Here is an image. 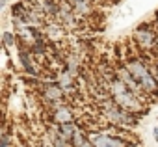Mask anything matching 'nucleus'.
<instances>
[{
    "label": "nucleus",
    "instance_id": "2",
    "mask_svg": "<svg viewBox=\"0 0 158 147\" xmlns=\"http://www.w3.org/2000/svg\"><path fill=\"white\" fill-rule=\"evenodd\" d=\"M110 97H112L121 108H125L127 112H130V114H134V116H138V117L147 112L143 99H141L139 95H136L132 90H128L119 78H115V80L110 82Z\"/></svg>",
    "mask_w": 158,
    "mask_h": 147
},
{
    "label": "nucleus",
    "instance_id": "1",
    "mask_svg": "<svg viewBox=\"0 0 158 147\" xmlns=\"http://www.w3.org/2000/svg\"><path fill=\"white\" fill-rule=\"evenodd\" d=\"M125 65L128 67V71L132 73V77L136 78V82L141 86V90L145 91L147 97H158V82L152 75V69H151V61H147L145 58H138V56H127L123 58Z\"/></svg>",
    "mask_w": 158,
    "mask_h": 147
},
{
    "label": "nucleus",
    "instance_id": "3",
    "mask_svg": "<svg viewBox=\"0 0 158 147\" xmlns=\"http://www.w3.org/2000/svg\"><path fill=\"white\" fill-rule=\"evenodd\" d=\"M99 104H101L102 117H104L106 121H110L112 125H115V127H127V128H128V127H134V125L138 123V116H134V114L127 112L125 108H121L112 97L101 101Z\"/></svg>",
    "mask_w": 158,
    "mask_h": 147
},
{
    "label": "nucleus",
    "instance_id": "6",
    "mask_svg": "<svg viewBox=\"0 0 158 147\" xmlns=\"http://www.w3.org/2000/svg\"><path fill=\"white\" fill-rule=\"evenodd\" d=\"M52 119H54L56 125H60V123H73L76 117H74V112H73L71 104H61V106L52 110Z\"/></svg>",
    "mask_w": 158,
    "mask_h": 147
},
{
    "label": "nucleus",
    "instance_id": "4",
    "mask_svg": "<svg viewBox=\"0 0 158 147\" xmlns=\"http://www.w3.org/2000/svg\"><path fill=\"white\" fill-rule=\"evenodd\" d=\"M156 37H158V30H154V26L149 24V23L138 24V26L134 28V32H132L134 45H136L141 52H154Z\"/></svg>",
    "mask_w": 158,
    "mask_h": 147
},
{
    "label": "nucleus",
    "instance_id": "11",
    "mask_svg": "<svg viewBox=\"0 0 158 147\" xmlns=\"http://www.w3.org/2000/svg\"><path fill=\"white\" fill-rule=\"evenodd\" d=\"M152 136H154V140L158 141V125H156V127L152 128Z\"/></svg>",
    "mask_w": 158,
    "mask_h": 147
},
{
    "label": "nucleus",
    "instance_id": "5",
    "mask_svg": "<svg viewBox=\"0 0 158 147\" xmlns=\"http://www.w3.org/2000/svg\"><path fill=\"white\" fill-rule=\"evenodd\" d=\"M89 140L95 147H128L130 143L123 140L119 134H104V132H89Z\"/></svg>",
    "mask_w": 158,
    "mask_h": 147
},
{
    "label": "nucleus",
    "instance_id": "7",
    "mask_svg": "<svg viewBox=\"0 0 158 147\" xmlns=\"http://www.w3.org/2000/svg\"><path fill=\"white\" fill-rule=\"evenodd\" d=\"M43 32H45V36L50 39V41H60L61 37H63V32H65V26L60 23V21H56V19H52V21H48L45 26H43Z\"/></svg>",
    "mask_w": 158,
    "mask_h": 147
},
{
    "label": "nucleus",
    "instance_id": "13",
    "mask_svg": "<svg viewBox=\"0 0 158 147\" xmlns=\"http://www.w3.org/2000/svg\"><path fill=\"white\" fill-rule=\"evenodd\" d=\"M154 65L158 67V56H154Z\"/></svg>",
    "mask_w": 158,
    "mask_h": 147
},
{
    "label": "nucleus",
    "instance_id": "12",
    "mask_svg": "<svg viewBox=\"0 0 158 147\" xmlns=\"http://www.w3.org/2000/svg\"><path fill=\"white\" fill-rule=\"evenodd\" d=\"M154 26H156V30H158V11L154 13Z\"/></svg>",
    "mask_w": 158,
    "mask_h": 147
},
{
    "label": "nucleus",
    "instance_id": "9",
    "mask_svg": "<svg viewBox=\"0 0 158 147\" xmlns=\"http://www.w3.org/2000/svg\"><path fill=\"white\" fill-rule=\"evenodd\" d=\"M58 128H60L61 136H63L67 141H71V140L74 138V134L80 130V128L76 127V123H74V121H73V123H60V125H58Z\"/></svg>",
    "mask_w": 158,
    "mask_h": 147
},
{
    "label": "nucleus",
    "instance_id": "10",
    "mask_svg": "<svg viewBox=\"0 0 158 147\" xmlns=\"http://www.w3.org/2000/svg\"><path fill=\"white\" fill-rule=\"evenodd\" d=\"M2 43H4V47H13V45L19 43V37L15 36V32L6 30V32L2 34Z\"/></svg>",
    "mask_w": 158,
    "mask_h": 147
},
{
    "label": "nucleus",
    "instance_id": "8",
    "mask_svg": "<svg viewBox=\"0 0 158 147\" xmlns=\"http://www.w3.org/2000/svg\"><path fill=\"white\" fill-rule=\"evenodd\" d=\"M78 17H88L93 13V0H67Z\"/></svg>",
    "mask_w": 158,
    "mask_h": 147
}]
</instances>
